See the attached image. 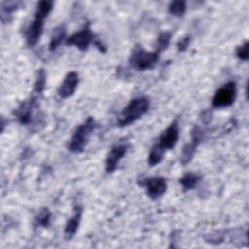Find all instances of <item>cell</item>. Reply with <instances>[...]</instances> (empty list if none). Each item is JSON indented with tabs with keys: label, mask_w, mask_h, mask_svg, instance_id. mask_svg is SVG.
Here are the masks:
<instances>
[{
	"label": "cell",
	"mask_w": 249,
	"mask_h": 249,
	"mask_svg": "<svg viewBox=\"0 0 249 249\" xmlns=\"http://www.w3.org/2000/svg\"><path fill=\"white\" fill-rule=\"evenodd\" d=\"M46 85V72L44 69H40L38 71V75L34 84V89L33 93L36 95H39L43 92Z\"/></svg>",
	"instance_id": "19"
},
{
	"label": "cell",
	"mask_w": 249,
	"mask_h": 249,
	"mask_svg": "<svg viewBox=\"0 0 249 249\" xmlns=\"http://www.w3.org/2000/svg\"><path fill=\"white\" fill-rule=\"evenodd\" d=\"M140 185L146 189L147 195L152 199L160 198L167 189L166 180L161 176H150L144 178Z\"/></svg>",
	"instance_id": "8"
},
{
	"label": "cell",
	"mask_w": 249,
	"mask_h": 249,
	"mask_svg": "<svg viewBox=\"0 0 249 249\" xmlns=\"http://www.w3.org/2000/svg\"><path fill=\"white\" fill-rule=\"evenodd\" d=\"M202 138H203L202 128L198 125H194L191 130V141L188 144H186L182 149L181 158H180L182 164H187L192 160L196 151V148L201 143Z\"/></svg>",
	"instance_id": "7"
},
{
	"label": "cell",
	"mask_w": 249,
	"mask_h": 249,
	"mask_svg": "<svg viewBox=\"0 0 249 249\" xmlns=\"http://www.w3.org/2000/svg\"><path fill=\"white\" fill-rule=\"evenodd\" d=\"M65 27L64 25L60 24L59 26H57L55 29H53V35L51 37L50 40V44H49V50L50 51H54L57 49V47L62 43V41L65 38Z\"/></svg>",
	"instance_id": "15"
},
{
	"label": "cell",
	"mask_w": 249,
	"mask_h": 249,
	"mask_svg": "<svg viewBox=\"0 0 249 249\" xmlns=\"http://www.w3.org/2000/svg\"><path fill=\"white\" fill-rule=\"evenodd\" d=\"M128 149L129 145L126 142H120L111 148L105 160V171L107 173H112L117 169L119 162L125 156Z\"/></svg>",
	"instance_id": "10"
},
{
	"label": "cell",
	"mask_w": 249,
	"mask_h": 249,
	"mask_svg": "<svg viewBox=\"0 0 249 249\" xmlns=\"http://www.w3.org/2000/svg\"><path fill=\"white\" fill-rule=\"evenodd\" d=\"M200 179H201V176L199 174L193 173V172H188L180 178L179 182H180L184 192H187V191H190V190L194 189L198 184Z\"/></svg>",
	"instance_id": "14"
},
{
	"label": "cell",
	"mask_w": 249,
	"mask_h": 249,
	"mask_svg": "<svg viewBox=\"0 0 249 249\" xmlns=\"http://www.w3.org/2000/svg\"><path fill=\"white\" fill-rule=\"evenodd\" d=\"M82 213H83L82 207L80 205H77L75 207L74 215L67 221V223L65 225V229H64V237H65V239L70 240L76 234V232L79 229L80 222H81Z\"/></svg>",
	"instance_id": "13"
},
{
	"label": "cell",
	"mask_w": 249,
	"mask_h": 249,
	"mask_svg": "<svg viewBox=\"0 0 249 249\" xmlns=\"http://www.w3.org/2000/svg\"><path fill=\"white\" fill-rule=\"evenodd\" d=\"M37 100V95L32 96L29 100L23 101L18 108L15 111V115L18 122L22 124H27L31 121V116H32V110L36 105Z\"/></svg>",
	"instance_id": "12"
},
{
	"label": "cell",
	"mask_w": 249,
	"mask_h": 249,
	"mask_svg": "<svg viewBox=\"0 0 249 249\" xmlns=\"http://www.w3.org/2000/svg\"><path fill=\"white\" fill-rule=\"evenodd\" d=\"M94 34L89 26V24H86L81 30L73 33L68 38L65 39V44L67 46H75L80 51H87L89 46L92 43H95Z\"/></svg>",
	"instance_id": "6"
},
{
	"label": "cell",
	"mask_w": 249,
	"mask_h": 249,
	"mask_svg": "<svg viewBox=\"0 0 249 249\" xmlns=\"http://www.w3.org/2000/svg\"><path fill=\"white\" fill-rule=\"evenodd\" d=\"M19 4H20L19 2H4V3H2V6H1L2 7L1 8L2 18H4V17L6 15H9V14L13 13L14 11H16Z\"/></svg>",
	"instance_id": "22"
},
{
	"label": "cell",
	"mask_w": 249,
	"mask_h": 249,
	"mask_svg": "<svg viewBox=\"0 0 249 249\" xmlns=\"http://www.w3.org/2000/svg\"><path fill=\"white\" fill-rule=\"evenodd\" d=\"M165 151L163 149H161L160 146H158L157 144L153 145L152 149L150 150L149 156H148V163L150 166H155L157 164H159L164 156Z\"/></svg>",
	"instance_id": "16"
},
{
	"label": "cell",
	"mask_w": 249,
	"mask_h": 249,
	"mask_svg": "<svg viewBox=\"0 0 249 249\" xmlns=\"http://www.w3.org/2000/svg\"><path fill=\"white\" fill-rule=\"evenodd\" d=\"M180 135V128L178 125V121L175 119L172 123L160 133L158 138V142L156 143L164 151L173 149L176 145Z\"/></svg>",
	"instance_id": "9"
},
{
	"label": "cell",
	"mask_w": 249,
	"mask_h": 249,
	"mask_svg": "<svg viewBox=\"0 0 249 249\" xmlns=\"http://www.w3.org/2000/svg\"><path fill=\"white\" fill-rule=\"evenodd\" d=\"M190 37L189 36H186V37H184V38H182L178 43H177V48H178V50L180 51V52H184L187 48H188V46H189V44H190Z\"/></svg>",
	"instance_id": "23"
},
{
	"label": "cell",
	"mask_w": 249,
	"mask_h": 249,
	"mask_svg": "<svg viewBox=\"0 0 249 249\" xmlns=\"http://www.w3.org/2000/svg\"><path fill=\"white\" fill-rule=\"evenodd\" d=\"M53 6V1L43 0L38 3L36 11L34 13L33 20L31 21L26 32V41L30 47H34L39 42L43 32L45 19L52 11Z\"/></svg>",
	"instance_id": "1"
},
{
	"label": "cell",
	"mask_w": 249,
	"mask_h": 249,
	"mask_svg": "<svg viewBox=\"0 0 249 249\" xmlns=\"http://www.w3.org/2000/svg\"><path fill=\"white\" fill-rule=\"evenodd\" d=\"M236 83L233 81L227 82L219 88L214 93L211 104L214 108H223L231 106L236 98Z\"/></svg>",
	"instance_id": "5"
},
{
	"label": "cell",
	"mask_w": 249,
	"mask_h": 249,
	"mask_svg": "<svg viewBox=\"0 0 249 249\" xmlns=\"http://www.w3.org/2000/svg\"><path fill=\"white\" fill-rule=\"evenodd\" d=\"M236 56L242 60V61H246L249 58V53H248V42L245 41L242 45L238 46L235 52Z\"/></svg>",
	"instance_id": "21"
},
{
	"label": "cell",
	"mask_w": 249,
	"mask_h": 249,
	"mask_svg": "<svg viewBox=\"0 0 249 249\" xmlns=\"http://www.w3.org/2000/svg\"><path fill=\"white\" fill-rule=\"evenodd\" d=\"M51 218H52L51 211H50L48 208H43V209H41V210L38 212V214L36 215L34 225H35L36 227L47 228V227L50 226Z\"/></svg>",
	"instance_id": "17"
},
{
	"label": "cell",
	"mask_w": 249,
	"mask_h": 249,
	"mask_svg": "<svg viewBox=\"0 0 249 249\" xmlns=\"http://www.w3.org/2000/svg\"><path fill=\"white\" fill-rule=\"evenodd\" d=\"M170 38H171V34L169 32H161L157 39L155 52H157L158 53H160L161 52H163L168 47Z\"/></svg>",
	"instance_id": "18"
},
{
	"label": "cell",
	"mask_w": 249,
	"mask_h": 249,
	"mask_svg": "<svg viewBox=\"0 0 249 249\" xmlns=\"http://www.w3.org/2000/svg\"><path fill=\"white\" fill-rule=\"evenodd\" d=\"M160 53L157 52H148L141 46H136L132 50L129 57L130 65L139 71L152 69L159 60Z\"/></svg>",
	"instance_id": "4"
},
{
	"label": "cell",
	"mask_w": 249,
	"mask_h": 249,
	"mask_svg": "<svg viewBox=\"0 0 249 249\" xmlns=\"http://www.w3.org/2000/svg\"><path fill=\"white\" fill-rule=\"evenodd\" d=\"M168 11L176 17H182L186 12V2L183 0L173 1L168 7Z\"/></svg>",
	"instance_id": "20"
},
{
	"label": "cell",
	"mask_w": 249,
	"mask_h": 249,
	"mask_svg": "<svg viewBox=\"0 0 249 249\" xmlns=\"http://www.w3.org/2000/svg\"><path fill=\"white\" fill-rule=\"evenodd\" d=\"M149 107L150 100L146 96H139L131 99L121 112L117 121L118 126L124 127L133 124L148 112Z\"/></svg>",
	"instance_id": "2"
},
{
	"label": "cell",
	"mask_w": 249,
	"mask_h": 249,
	"mask_svg": "<svg viewBox=\"0 0 249 249\" xmlns=\"http://www.w3.org/2000/svg\"><path fill=\"white\" fill-rule=\"evenodd\" d=\"M79 84V75L75 71L68 72L64 77L63 82L57 89V93L61 98H68L72 96Z\"/></svg>",
	"instance_id": "11"
},
{
	"label": "cell",
	"mask_w": 249,
	"mask_h": 249,
	"mask_svg": "<svg viewBox=\"0 0 249 249\" xmlns=\"http://www.w3.org/2000/svg\"><path fill=\"white\" fill-rule=\"evenodd\" d=\"M95 127L96 122L92 117H89L85 120L73 133L68 143V150L72 153L83 152Z\"/></svg>",
	"instance_id": "3"
}]
</instances>
